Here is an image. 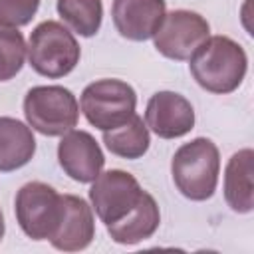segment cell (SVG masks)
<instances>
[{
	"label": "cell",
	"instance_id": "obj_18",
	"mask_svg": "<svg viewBox=\"0 0 254 254\" xmlns=\"http://www.w3.org/2000/svg\"><path fill=\"white\" fill-rule=\"evenodd\" d=\"M28 48L22 32L0 26V81L12 79L24 65Z\"/></svg>",
	"mask_w": 254,
	"mask_h": 254
},
{
	"label": "cell",
	"instance_id": "obj_6",
	"mask_svg": "<svg viewBox=\"0 0 254 254\" xmlns=\"http://www.w3.org/2000/svg\"><path fill=\"white\" fill-rule=\"evenodd\" d=\"M14 212L20 228L32 240H50L64 212L62 194L40 181L26 183L14 200Z\"/></svg>",
	"mask_w": 254,
	"mask_h": 254
},
{
	"label": "cell",
	"instance_id": "obj_1",
	"mask_svg": "<svg viewBox=\"0 0 254 254\" xmlns=\"http://www.w3.org/2000/svg\"><path fill=\"white\" fill-rule=\"evenodd\" d=\"M194 81L210 93H230L240 87L248 58L244 48L228 36H208L189 58Z\"/></svg>",
	"mask_w": 254,
	"mask_h": 254
},
{
	"label": "cell",
	"instance_id": "obj_16",
	"mask_svg": "<svg viewBox=\"0 0 254 254\" xmlns=\"http://www.w3.org/2000/svg\"><path fill=\"white\" fill-rule=\"evenodd\" d=\"M103 143L117 157L139 159V157H143L147 153L151 139H149L147 125L135 113L127 123H123V125H119L115 129L103 131Z\"/></svg>",
	"mask_w": 254,
	"mask_h": 254
},
{
	"label": "cell",
	"instance_id": "obj_12",
	"mask_svg": "<svg viewBox=\"0 0 254 254\" xmlns=\"http://www.w3.org/2000/svg\"><path fill=\"white\" fill-rule=\"evenodd\" d=\"M64 212L60 224L50 238L52 246L64 252H77L91 244L95 236V220L91 206L75 194H62Z\"/></svg>",
	"mask_w": 254,
	"mask_h": 254
},
{
	"label": "cell",
	"instance_id": "obj_17",
	"mask_svg": "<svg viewBox=\"0 0 254 254\" xmlns=\"http://www.w3.org/2000/svg\"><path fill=\"white\" fill-rule=\"evenodd\" d=\"M58 14L75 34L91 38L101 28L103 4L101 0H58Z\"/></svg>",
	"mask_w": 254,
	"mask_h": 254
},
{
	"label": "cell",
	"instance_id": "obj_7",
	"mask_svg": "<svg viewBox=\"0 0 254 254\" xmlns=\"http://www.w3.org/2000/svg\"><path fill=\"white\" fill-rule=\"evenodd\" d=\"M208 36L210 26L200 14L190 10H173L165 14L159 30L153 36V42L161 56L185 62Z\"/></svg>",
	"mask_w": 254,
	"mask_h": 254
},
{
	"label": "cell",
	"instance_id": "obj_10",
	"mask_svg": "<svg viewBox=\"0 0 254 254\" xmlns=\"http://www.w3.org/2000/svg\"><path fill=\"white\" fill-rule=\"evenodd\" d=\"M58 161L64 173L77 183H91L105 165V157L97 141L87 131L77 129L62 135L58 145Z\"/></svg>",
	"mask_w": 254,
	"mask_h": 254
},
{
	"label": "cell",
	"instance_id": "obj_5",
	"mask_svg": "<svg viewBox=\"0 0 254 254\" xmlns=\"http://www.w3.org/2000/svg\"><path fill=\"white\" fill-rule=\"evenodd\" d=\"M79 107L93 127L109 131L127 123L135 115L137 93L127 81L97 79L81 91Z\"/></svg>",
	"mask_w": 254,
	"mask_h": 254
},
{
	"label": "cell",
	"instance_id": "obj_11",
	"mask_svg": "<svg viewBox=\"0 0 254 254\" xmlns=\"http://www.w3.org/2000/svg\"><path fill=\"white\" fill-rule=\"evenodd\" d=\"M165 14V0H113L111 6V18L117 32L133 42L153 38Z\"/></svg>",
	"mask_w": 254,
	"mask_h": 254
},
{
	"label": "cell",
	"instance_id": "obj_15",
	"mask_svg": "<svg viewBox=\"0 0 254 254\" xmlns=\"http://www.w3.org/2000/svg\"><path fill=\"white\" fill-rule=\"evenodd\" d=\"M36 153V139L32 129L14 119L0 117V171H16L32 161Z\"/></svg>",
	"mask_w": 254,
	"mask_h": 254
},
{
	"label": "cell",
	"instance_id": "obj_20",
	"mask_svg": "<svg viewBox=\"0 0 254 254\" xmlns=\"http://www.w3.org/2000/svg\"><path fill=\"white\" fill-rule=\"evenodd\" d=\"M4 236V216H2V210H0V240Z\"/></svg>",
	"mask_w": 254,
	"mask_h": 254
},
{
	"label": "cell",
	"instance_id": "obj_4",
	"mask_svg": "<svg viewBox=\"0 0 254 254\" xmlns=\"http://www.w3.org/2000/svg\"><path fill=\"white\" fill-rule=\"evenodd\" d=\"M24 115L38 133L60 137L77 125L79 105L75 95L62 85H36L24 97Z\"/></svg>",
	"mask_w": 254,
	"mask_h": 254
},
{
	"label": "cell",
	"instance_id": "obj_8",
	"mask_svg": "<svg viewBox=\"0 0 254 254\" xmlns=\"http://www.w3.org/2000/svg\"><path fill=\"white\" fill-rule=\"evenodd\" d=\"M143 189L139 181L121 169H109L99 173L91 181L89 200L91 208L99 216L101 222L111 224L123 218L141 198Z\"/></svg>",
	"mask_w": 254,
	"mask_h": 254
},
{
	"label": "cell",
	"instance_id": "obj_14",
	"mask_svg": "<svg viewBox=\"0 0 254 254\" xmlns=\"http://www.w3.org/2000/svg\"><path fill=\"white\" fill-rule=\"evenodd\" d=\"M252 163H254V151L240 149L228 159L224 171V198L228 206L238 214H248L254 208Z\"/></svg>",
	"mask_w": 254,
	"mask_h": 254
},
{
	"label": "cell",
	"instance_id": "obj_2",
	"mask_svg": "<svg viewBox=\"0 0 254 254\" xmlns=\"http://www.w3.org/2000/svg\"><path fill=\"white\" fill-rule=\"evenodd\" d=\"M220 173L218 147L206 139L196 137L181 145L171 161V175L179 192L190 200H206L214 194Z\"/></svg>",
	"mask_w": 254,
	"mask_h": 254
},
{
	"label": "cell",
	"instance_id": "obj_9",
	"mask_svg": "<svg viewBox=\"0 0 254 254\" xmlns=\"http://www.w3.org/2000/svg\"><path fill=\"white\" fill-rule=\"evenodd\" d=\"M145 125L161 139H177L194 127V109L175 91H157L147 101Z\"/></svg>",
	"mask_w": 254,
	"mask_h": 254
},
{
	"label": "cell",
	"instance_id": "obj_19",
	"mask_svg": "<svg viewBox=\"0 0 254 254\" xmlns=\"http://www.w3.org/2000/svg\"><path fill=\"white\" fill-rule=\"evenodd\" d=\"M40 0H0V26L20 28L30 24Z\"/></svg>",
	"mask_w": 254,
	"mask_h": 254
},
{
	"label": "cell",
	"instance_id": "obj_3",
	"mask_svg": "<svg viewBox=\"0 0 254 254\" xmlns=\"http://www.w3.org/2000/svg\"><path fill=\"white\" fill-rule=\"evenodd\" d=\"M28 62L44 77H64L79 62L81 50L73 34L56 20H46L34 28L28 40Z\"/></svg>",
	"mask_w": 254,
	"mask_h": 254
},
{
	"label": "cell",
	"instance_id": "obj_13",
	"mask_svg": "<svg viewBox=\"0 0 254 254\" xmlns=\"http://www.w3.org/2000/svg\"><path fill=\"white\" fill-rule=\"evenodd\" d=\"M161 222V212H159V204L155 202V198L143 190L139 202L119 220L105 224L107 226V234L111 236L113 242L117 244H125V246H133L139 244L147 238H151L155 234V230L159 228Z\"/></svg>",
	"mask_w": 254,
	"mask_h": 254
}]
</instances>
